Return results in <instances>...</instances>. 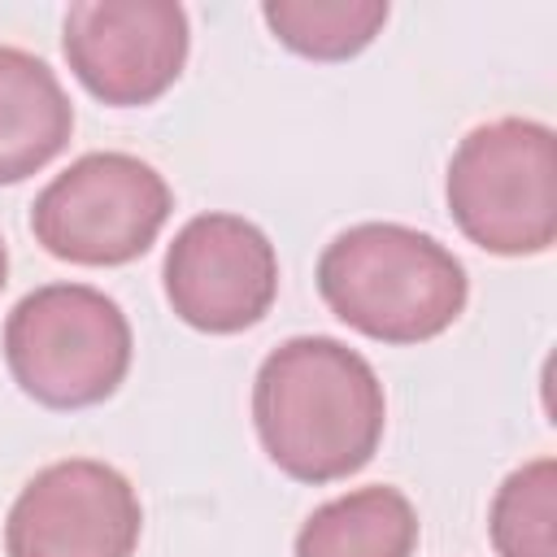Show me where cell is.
Listing matches in <instances>:
<instances>
[{
    "label": "cell",
    "instance_id": "3",
    "mask_svg": "<svg viewBox=\"0 0 557 557\" xmlns=\"http://www.w3.org/2000/svg\"><path fill=\"white\" fill-rule=\"evenodd\" d=\"M457 231L496 257H535L557 239V135L535 117L474 126L444 178Z\"/></svg>",
    "mask_w": 557,
    "mask_h": 557
},
{
    "label": "cell",
    "instance_id": "4",
    "mask_svg": "<svg viewBox=\"0 0 557 557\" xmlns=\"http://www.w3.org/2000/svg\"><path fill=\"white\" fill-rule=\"evenodd\" d=\"M131 352L122 305L87 283H44L4 318V366L44 409L109 400L131 370Z\"/></svg>",
    "mask_w": 557,
    "mask_h": 557
},
{
    "label": "cell",
    "instance_id": "10",
    "mask_svg": "<svg viewBox=\"0 0 557 557\" xmlns=\"http://www.w3.org/2000/svg\"><path fill=\"white\" fill-rule=\"evenodd\" d=\"M418 509L400 487L370 483L318 505L296 531V557H413Z\"/></svg>",
    "mask_w": 557,
    "mask_h": 557
},
{
    "label": "cell",
    "instance_id": "11",
    "mask_svg": "<svg viewBox=\"0 0 557 557\" xmlns=\"http://www.w3.org/2000/svg\"><path fill=\"white\" fill-rule=\"evenodd\" d=\"M270 35L309 61H348L374 44L387 22V0H265Z\"/></svg>",
    "mask_w": 557,
    "mask_h": 557
},
{
    "label": "cell",
    "instance_id": "9",
    "mask_svg": "<svg viewBox=\"0 0 557 557\" xmlns=\"http://www.w3.org/2000/svg\"><path fill=\"white\" fill-rule=\"evenodd\" d=\"M74 135V104L52 65L0 44V183L39 174Z\"/></svg>",
    "mask_w": 557,
    "mask_h": 557
},
{
    "label": "cell",
    "instance_id": "5",
    "mask_svg": "<svg viewBox=\"0 0 557 557\" xmlns=\"http://www.w3.org/2000/svg\"><path fill=\"white\" fill-rule=\"evenodd\" d=\"M174 209L157 165L131 152H87L70 161L30 205V231L57 261L126 265L144 257Z\"/></svg>",
    "mask_w": 557,
    "mask_h": 557
},
{
    "label": "cell",
    "instance_id": "1",
    "mask_svg": "<svg viewBox=\"0 0 557 557\" xmlns=\"http://www.w3.org/2000/svg\"><path fill=\"white\" fill-rule=\"evenodd\" d=\"M252 426L287 479L318 487L357 474L379 453L387 396L357 348L331 335H296L252 379Z\"/></svg>",
    "mask_w": 557,
    "mask_h": 557
},
{
    "label": "cell",
    "instance_id": "8",
    "mask_svg": "<svg viewBox=\"0 0 557 557\" xmlns=\"http://www.w3.org/2000/svg\"><path fill=\"white\" fill-rule=\"evenodd\" d=\"M165 300L205 335L257 326L278 296V252L239 213H196L165 248Z\"/></svg>",
    "mask_w": 557,
    "mask_h": 557
},
{
    "label": "cell",
    "instance_id": "12",
    "mask_svg": "<svg viewBox=\"0 0 557 557\" xmlns=\"http://www.w3.org/2000/svg\"><path fill=\"white\" fill-rule=\"evenodd\" d=\"M496 557H557V461L535 457L505 474L487 509Z\"/></svg>",
    "mask_w": 557,
    "mask_h": 557
},
{
    "label": "cell",
    "instance_id": "7",
    "mask_svg": "<svg viewBox=\"0 0 557 557\" xmlns=\"http://www.w3.org/2000/svg\"><path fill=\"white\" fill-rule=\"evenodd\" d=\"M144 509L135 483L96 457L44 466L9 505V557H135Z\"/></svg>",
    "mask_w": 557,
    "mask_h": 557
},
{
    "label": "cell",
    "instance_id": "13",
    "mask_svg": "<svg viewBox=\"0 0 557 557\" xmlns=\"http://www.w3.org/2000/svg\"><path fill=\"white\" fill-rule=\"evenodd\" d=\"M4 283H9V248L0 239V292H4Z\"/></svg>",
    "mask_w": 557,
    "mask_h": 557
},
{
    "label": "cell",
    "instance_id": "6",
    "mask_svg": "<svg viewBox=\"0 0 557 557\" xmlns=\"http://www.w3.org/2000/svg\"><path fill=\"white\" fill-rule=\"evenodd\" d=\"M61 48L96 100L139 109L178 83L191 26L174 0H78L65 9Z\"/></svg>",
    "mask_w": 557,
    "mask_h": 557
},
{
    "label": "cell",
    "instance_id": "2",
    "mask_svg": "<svg viewBox=\"0 0 557 557\" xmlns=\"http://www.w3.org/2000/svg\"><path fill=\"white\" fill-rule=\"evenodd\" d=\"M318 292L366 339L422 344L461 318L470 278L435 235L400 222H357L322 248Z\"/></svg>",
    "mask_w": 557,
    "mask_h": 557
}]
</instances>
